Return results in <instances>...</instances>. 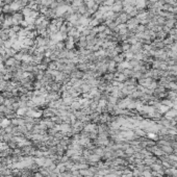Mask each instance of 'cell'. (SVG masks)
Masks as SVG:
<instances>
[{
  "mask_svg": "<svg viewBox=\"0 0 177 177\" xmlns=\"http://www.w3.org/2000/svg\"><path fill=\"white\" fill-rule=\"evenodd\" d=\"M56 48H57L58 50H63V49H65V48H66V46H65V42H64V41L57 42V43H56Z\"/></svg>",
  "mask_w": 177,
  "mask_h": 177,
  "instance_id": "2",
  "label": "cell"
},
{
  "mask_svg": "<svg viewBox=\"0 0 177 177\" xmlns=\"http://www.w3.org/2000/svg\"><path fill=\"white\" fill-rule=\"evenodd\" d=\"M15 62H16L15 57H10L8 61H6V62L4 63V66H6V67H12V66H14Z\"/></svg>",
  "mask_w": 177,
  "mask_h": 177,
  "instance_id": "1",
  "label": "cell"
}]
</instances>
